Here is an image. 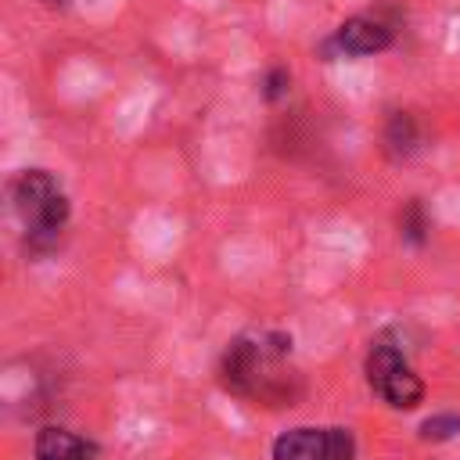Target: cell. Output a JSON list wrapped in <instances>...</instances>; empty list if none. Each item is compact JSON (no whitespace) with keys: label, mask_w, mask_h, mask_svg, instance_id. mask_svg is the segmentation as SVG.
<instances>
[{"label":"cell","mask_w":460,"mask_h":460,"mask_svg":"<svg viewBox=\"0 0 460 460\" xmlns=\"http://www.w3.org/2000/svg\"><path fill=\"white\" fill-rule=\"evenodd\" d=\"M11 201L25 223L29 244L36 252H47L68 223V198L58 180L47 169H25L11 183Z\"/></svg>","instance_id":"6da1fadb"},{"label":"cell","mask_w":460,"mask_h":460,"mask_svg":"<svg viewBox=\"0 0 460 460\" xmlns=\"http://www.w3.org/2000/svg\"><path fill=\"white\" fill-rule=\"evenodd\" d=\"M367 381L395 410H413L424 399V381L413 374V367L406 363L402 349L388 345V341H377L370 349V356H367Z\"/></svg>","instance_id":"7a4b0ae2"},{"label":"cell","mask_w":460,"mask_h":460,"mask_svg":"<svg viewBox=\"0 0 460 460\" xmlns=\"http://www.w3.org/2000/svg\"><path fill=\"white\" fill-rule=\"evenodd\" d=\"M395 43V32L392 25H385L381 18H370V14H352L345 18L334 36H331V47H338L341 54L349 58H367V54H381Z\"/></svg>","instance_id":"3957f363"},{"label":"cell","mask_w":460,"mask_h":460,"mask_svg":"<svg viewBox=\"0 0 460 460\" xmlns=\"http://www.w3.org/2000/svg\"><path fill=\"white\" fill-rule=\"evenodd\" d=\"M273 460H327V428H295L273 442Z\"/></svg>","instance_id":"277c9868"},{"label":"cell","mask_w":460,"mask_h":460,"mask_svg":"<svg viewBox=\"0 0 460 460\" xmlns=\"http://www.w3.org/2000/svg\"><path fill=\"white\" fill-rule=\"evenodd\" d=\"M36 460H86V442L65 428H43L36 435Z\"/></svg>","instance_id":"5b68a950"},{"label":"cell","mask_w":460,"mask_h":460,"mask_svg":"<svg viewBox=\"0 0 460 460\" xmlns=\"http://www.w3.org/2000/svg\"><path fill=\"white\" fill-rule=\"evenodd\" d=\"M385 147L392 158H410L417 147H420V133H417V122L410 111H395L385 126Z\"/></svg>","instance_id":"8992f818"},{"label":"cell","mask_w":460,"mask_h":460,"mask_svg":"<svg viewBox=\"0 0 460 460\" xmlns=\"http://www.w3.org/2000/svg\"><path fill=\"white\" fill-rule=\"evenodd\" d=\"M399 226H402V237H410L413 244H420V241H424L428 219H424V208H420V201H417V198H413V201L402 208V219H399Z\"/></svg>","instance_id":"52a82bcc"},{"label":"cell","mask_w":460,"mask_h":460,"mask_svg":"<svg viewBox=\"0 0 460 460\" xmlns=\"http://www.w3.org/2000/svg\"><path fill=\"white\" fill-rule=\"evenodd\" d=\"M456 431H460V417H453V413H438V417H428V420L420 424V435L431 438V442L453 438Z\"/></svg>","instance_id":"ba28073f"},{"label":"cell","mask_w":460,"mask_h":460,"mask_svg":"<svg viewBox=\"0 0 460 460\" xmlns=\"http://www.w3.org/2000/svg\"><path fill=\"white\" fill-rule=\"evenodd\" d=\"M356 442L349 428H327V460H352Z\"/></svg>","instance_id":"9c48e42d"},{"label":"cell","mask_w":460,"mask_h":460,"mask_svg":"<svg viewBox=\"0 0 460 460\" xmlns=\"http://www.w3.org/2000/svg\"><path fill=\"white\" fill-rule=\"evenodd\" d=\"M288 86H291L288 68H270L266 79H262V93H266V101H280V97L288 93Z\"/></svg>","instance_id":"30bf717a"}]
</instances>
